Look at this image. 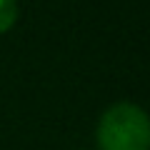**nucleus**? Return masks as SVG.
I'll list each match as a JSON object with an SVG mask.
<instances>
[{"label": "nucleus", "mask_w": 150, "mask_h": 150, "mask_svg": "<svg viewBox=\"0 0 150 150\" xmlns=\"http://www.w3.org/2000/svg\"><path fill=\"white\" fill-rule=\"evenodd\" d=\"M100 150H150V115L135 103H115L98 123Z\"/></svg>", "instance_id": "obj_1"}, {"label": "nucleus", "mask_w": 150, "mask_h": 150, "mask_svg": "<svg viewBox=\"0 0 150 150\" xmlns=\"http://www.w3.org/2000/svg\"><path fill=\"white\" fill-rule=\"evenodd\" d=\"M18 20V0H0V35L8 33Z\"/></svg>", "instance_id": "obj_2"}]
</instances>
